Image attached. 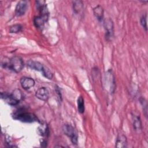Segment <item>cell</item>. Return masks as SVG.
Returning a JSON list of instances; mask_svg holds the SVG:
<instances>
[{
  "label": "cell",
  "instance_id": "1",
  "mask_svg": "<svg viewBox=\"0 0 148 148\" xmlns=\"http://www.w3.org/2000/svg\"><path fill=\"white\" fill-rule=\"evenodd\" d=\"M4 67L8 68L9 69L18 73L20 72L24 67V62L23 60L18 56H14L10 58L8 62L2 64Z\"/></svg>",
  "mask_w": 148,
  "mask_h": 148
},
{
  "label": "cell",
  "instance_id": "2",
  "mask_svg": "<svg viewBox=\"0 0 148 148\" xmlns=\"http://www.w3.org/2000/svg\"><path fill=\"white\" fill-rule=\"evenodd\" d=\"M14 118L24 123H33L38 121L35 114L29 112H18L14 115Z\"/></svg>",
  "mask_w": 148,
  "mask_h": 148
},
{
  "label": "cell",
  "instance_id": "3",
  "mask_svg": "<svg viewBox=\"0 0 148 148\" xmlns=\"http://www.w3.org/2000/svg\"><path fill=\"white\" fill-rule=\"evenodd\" d=\"M64 133L68 136L73 145H77L78 136L74 128L69 124H64L62 127Z\"/></svg>",
  "mask_w": 148,
  "mask_h": 148
},
{
  "label": "cell",
  "instance_id": "4",
  "mask_svg": "<svg viewBox=\"0 0 148 148\" xmlns=\"http://www.w3.org/2000/svg\"><path fill=\"white\" fill-rule=\"evenodd\" d=\"M103 25L106 31V38L108 40H109L113 36V23L110 18H108L104 20Z\"/></svg>",
  "mask_w": 148,
  "mask_h": 148
},
{
  "label": "cell",
  "instance_id": "5",
  "mask_svg": "<svg viewBox=\"0 0 148 148\" xmlns=\"http://www.w3.org/2000/svg\"><path fill=\"white\" fill-rule=\"evenodd\" d=\"M28 8L27 2L25 1H19L15 8V13L17 16H21L24 15Z\"/></svg>",
  "mask_w": 148,
  "mask_h": 148
},
{
  "label": "cell",
  "instance_id": "6",
  "mask_svg": "<svg viewBox=\"0 0 148 148\" xmlns=\"http://www.w3.org/2000/svg\"><path fill=\"white\" fill-rule=\"evenodd\" d=\"M35 96L40 100L46 101L49 98V92L46 88L40 87L36 90L35 92Z\"/></svg>",
  "mask_w": 148,
  "mask_h": 148
},
{
  "label": "cell",
  "instance_id": "7",
  "mask_svg": "<svg viewBox=\"0 0 148 148\" xmlns=\"http://www.w3.org/2000/svg\"><path fill=\"white\" fill-rule=\"evenodd\" d=\"M49 15H40L35 17L34 19V23L35 27L38 28H42L43 27L46 22L48 20Z\"/></svg>",
  "mask_w": 148,
  "mask_h": 148
},
{
  "label": "cell",
  "instance_id": "8",
  "mask_svg": "<svg viewBox=\"0 0 148 148\" xmlns=\"http://www.w3.org/2000/svg\"><path fill=\"white\" fill-rule=\"evenodd\" d=\"M20 84L24 89L28 90L34 86L35 80L31 77H23L20 79Z\"/></svg>",
  "mask_w": 148,
  "mask_h": 148
},
{
  "label": "cell",
  "instance_id": "9",
  "mask_svg": "<svg viewBox=\"0 0 148 148\" xmlns=\"http://www.w3.org/2000/svg\"><path fill=\"white\" fill-rule=\"evenodd\" d=\"M105 81H106V84H107L108 83H109L108 84V86H109L110 88V91L111 92H113V90L114 91V76L112 73V71L110 70L108 71L106 75H105Z\"/></svg>",
  "mask_w": 148,
  "mask_h": 148
},
{
  "label": "cell",
  "instance_id": "10",
  "mask_svg": "<svg viewBox=\"0 0 148 148\" xmlns=\"http://www.w3.org/2000/svg\"><path fill=\"white\" fill-rule=\"evenodd\" d=\"M1 98L3 99L5 102L11 106H15L18 103V102L13 98L11 94H9L6 92H1Z\"/></svg>",
  "mask_w": 148,
  "mask_h": 148
},
{
  "label": "cell",
  "instance_id": "11",
  "mask_svg": "<svg viewBox=\"0 0 148 148\" xmlns=\"http://www.w3.org/2000/svg\"><path fill=\"white\" fill-rule=\"evenodd\" d=\"M27 66L30 68L34 69L35 71H40V72L42 71L45 66L40 62L38 61H29L27 62Z\"/></svg>",
  "mask_w": 148,
  "mask_h": 148
},
{
  "label": "cell",
  "instance_id": "12",
  "mask_svg": "<svg viewBox=\"0 0 148 148\" xmlns=\"http://www.w3.org/2000/svg\"><path fill=\"white\" fill-rule=\"evenodd\" d=\"M127 145V138L125 135L120 134L118 135L116 141V147H125Z\"/></svg>",
  "mask_w": 148,
  "mask_h": 148
},
{
  "label": "cell",
  "instance_id": "13",
  "mask_svg": "<svg viewBox=\"0 0 148 148\" xmlns=\"http://www.w3.org/2000/svg\"><path fill=\"white\" fill-rule=\"evenodd\" d=\"M93 13L96 18L99 21H102L103 17V9L101 5H98L93 9Z\"/></svg>",
  "mask_w": 148,
  "mask_h": 148
},
{
  "label": "cell",
  "instance_id": "14",
  "mask_svg": "<svg viewBox=\"0 0 148 148\" xmlns=\"http://www.w3.org/2000/svg\"><path fill=\"white\" fill-rule=\"evenodd\" d=\"M133 126L135 131H138L142 129V123L139 116H133Z\"/></svg>",
  "mask_w": 148,
  "mask_h": 148
},
{
  "label": "cell",
  "instance_id": "15",
  "mask_svg": "<svg viewBox=\"0 0 148 148\" xmlns=\"http://www.w3.org/2000/svg\"><path fill=\"white\" fill-rule=\"evenodd\" d=\"M83 3L80 1H76L73 2V11L76 14H78L83 9Z\"/></svg>",
  "mask_w": 148,
  "mask_h": 148
},
{
  "label": "cell",
  "instance_id": "16",
  "mask_svg": "<svg viewBox=\"0 0 148 148\" xmlns=\"http://www.w3.org/2000/svg\"><path fill=\"white\" fill-rule=\"evenodd\" d=\"M12 97L14 99H15L17 102H19L23 98V95L22 94V92L19 89H16L13 91V92L11 94Z\"/></svg>",
  "mask_w": 148,
  "mask_h": 148
},
{
  "label": "cell",
  "instance_id": "17",
  "mask_svg": "<svg viewBox=\"0 0 148 148\" xmlns=\"http://www.w3.org/2000/svg\"><path fill=\"white\" fill-rule=\"evenodd\" d=\"M77 110L79 113H83L84 112V99L82 96H79L77 100Z\"/></svg>",
  "mask_w": 148,
  "mask_h": 148
},
{
  "label": "cell",
  "instance_id": "18",
  "mask_svg": "<svg viewBox=\"0 0 148 148\" xmlns=\"http://www.w3.org/2000/svg\"><path fill=\"white\" fill-rule=\"evenodd\" d=\"M42 73V75L47 79H51L53 78V74L50 71L49 68H47L46 66H44L42 71L41 72Z\"/></svg>",
  "mask_w": 148,
  "mask_h": 148
},
{
  "label": "cell",
  "instance_id": "19",
  "mask_svg": "<svg viewBox=\"0 0 148 148\" xmlns=\"http://www.w3.org/2000/svg\"><path fill=\"white\" fill-rule=\"evenodd\" d=\"M22 26L20 24H14L10 27L9 32L10 33H18L21 31Z\"/></svg>",
  "mask_w": 148,
  "mask_h": 148
},
{
  "label": "cell",
  "instance_id": "20",
  "mask_svg": "<svg viewBox=\"0 0 148 148\" xmlns=\"http://www.w3.org/2000/svg\"><path fill=\"white\" fill-rule=\"evenodd\" d=\"M140 24L143 27V28L145 29L146 31L147 30V14H143L140 20Z\"/></svg>",
  "mask_w": 148,
  "mask_h": 148
},
{
  "label": "cell",
  "instance_id": "21",
  "mask_svg": "<svg viewBox=\"0 0 148 148\" xmlns=\"http://www.w3.org/2000/svg\"><path fill=\"white\" fill-rule=\"evenodd\" d=\"M140 103H141V104H142V105L143 106V108L144 107L145 109V116H147V102H146V101L144 99V98H141L140 99Z\"/></svg>",
  "mask_w": 148,
  "mask_h": 148
}]
</instances>
